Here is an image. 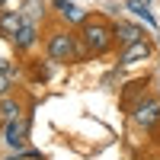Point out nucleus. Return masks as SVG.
<instances>
[{"mask_svg":"<svg viewBox=\"0 0 160 160\" xmlns=\"http://www.w3.org/2000/svg\"><path fill=\"white\" fill-rule=\"evenodd\" d=\"M42 13H45V0H22V10H19L22 19L38 22V16H42Z\"/></svg>","mask_w":160,"mask_h":160,"instance_id":"obj_11","label":"nucleus"},{"mask_svg":"<svg viewBox=\"0 0 160 160\" xmlns=\"http://www.w3.org/2000/svg\"><path fill=\"white\" fill-rule=\"evenodd\" d=\"M77 42H80V48H83L87 55L102 58L106 51L115 45V42H112V26L106 22V19H99V16H87L83 22H80Z\"/></svg>","mask_w":160,"mask_h":160,"instance_id":"obj_1","label":"nucleus"},{"mask_svg":"<svg viewBox=\"0 0 160 160\" xmlns=\"http://www.w3.org/2000/svg\"><path fill=\"white\" fill-rule=\"evenodd\" d=\"M151 51H154V45L148 42V38H138V42H131V45H125L122 51H118V64H122V68L141 64V61L151 58Z\"/></svg>","mask_w":160,"mask_h":160,"instance_id":"obj_5","label":"nucleus"},{"mask_svg":"<svg viewBox=\"0 0 160 160\" xmlns=\"http://www.w3.org/2000/svg\"><path fill=\"white\" fill-rule=\"evenodd\" d=\"M55 7H58V13H61V19L64 22H83L87 19V10H80L77 3H68V0H55Z\"/></svg>","mask_w":160,"mask_h":160,"instance_id":"obj_9","label":"nucleus"},{"mask_svg":"<svg viewBox=\"0 0 160 160\" xmlns=\"http://www.w3.org/2000/svg\"><path fill=\"white\" fill-rule=\"evenodd\" d=\"M0 160H19V154H10V157H0Z\"/></svg>","mask_w":160,"mask_h":160,"instance_id":"obj_14","label":"nucleus"},{"mask_svg":"<svg viewBox=\"0 0 160 160\" xmlns=\"http://www.w3.org/2000/svg\"><path fill=\"white\" fill-rule=\"evenodd\" d=\"M22 0H0V13H19Z\"/></svg>","mask_w":160,"mask_h":160,"instance_id":"obj_13","label":"nucleus"},{"mask_svg":"<svg viewBox=\"0 0 160 160\" xmlns=\"http://www.w3.org/2000/svg\"><path fill=\"white\" fill-rule=\"evenodd\" d=\"M45 51H48V58L55 61V64L83 61V58H87V51L80 48L77 35H74L71 29H55V32H48V38H45Z\"/></svg>","mask_w":160,"mask_h":160,"instance_id":"obj_2","label":"nucleus"},{"mask_svg":"<svg viewBox=\"0 0 160 160\" xmlns=\"http://www.w3.org/2000/svg\"><path fill=\"white\" fill-rule=\"evenodd\" d=\"M128 10H135L138 16H144V22H151V26H154V16H151V13H148V7H144L141 0H128Z\"/></svg>","mask_w":160,"mask_h":160,"instance_id":"obj_12","label":"nucleus"},{"mask_svg":"<svg viewBox=\"0 0 160 160\" xmlns=\"http://www.w3.org/2000/svg\"><path fill=\"white\" fill-rule=\"evenodd\" d=\"M19 26H22V16H19V13H0V32H3V35H16L19 32Z\"/></svg>","mask_w":160,"mask_h":160,"instance_id":"obj_10","label":"nucleus"},{"mask_svg":"<svg viewBox=\"0 0 160 160\" xmlns=\"http://www.w3.org/2000/svg\"><path fill=\"white\" fill-rule=\"evenodd\" d=\"M26 109H22V99H16L10 93V96H0V122L10 125V122H16V118H22Z\"/></svg>","mask_w":160,"mask_h":160,"instance_id":"obj_8","label":"nucleus"},{"mask_svg":"<svg viewBox=\"0 0 160 160\" xmlns=\"http://www.w3.org/2000/svg\"><path fill=\"white\" fill-rule=\"evenodd\" d=\"M0 135H3V122H0Z\"/></svg>","mask_w":160,"mask_h":160,"instance_id":"obj_15","label":"nucleus"},{"mask_svg":"<svg viewBox=\"0 0 160 160\" xmlns=\"http://www.w3.org/2000/svg\"><path fill=\"white\" fill-rule=\"evenodd\" d=\"M10 42H13V48H16L19 55H26V51H32V48L38 45V22H29V19H22L19 32L13 35Z\"/></svg>","mask_w":160,"mask_h":160,"instance_id":"obj_6","label":"nucleus"},{"mask_svg":"<svg viewBox=\"0 0 160 160\" xmlns=\"http://www.w3.org/2000/svg\"><path fill=\"white\" fill-rule=\"evenodd\" d=\"M135 122L141 128H157L160 125V99L157 96H144L135 106Z\"/></svg>","mask_w":160,"mask_h":160,"instance_id":"obj_4","label":"nucleus"},{"mask_svg":"<svg viewBox=\"0 0 160 160\" xmlns=\"http://www.w3.org/2000/svg\"><path fill=\"white\" fill-rule=\"evenodd\" d=\"M29 128H32V118L29 115H22V118H16V122L3 125V141L10 144L13 154H19L26 148V141H29Z\"/></svg>","mask_w":160,"mask_h":160,"instance_id":"obj_3","label":"nucleus"},{"mask_svg":"<svg viewBox=\"0 0 160 160\" xmlns=\"http://www.w3.org/2000/svg\"><path fill=\"white\" fill-rule=\"evenodd\" d=\"M138 38H144V29L141 26H135V22H115L112 26V42H118V45H131V42H138Z\"/></svg>","mask_w":160,"mask_h":160,"instance_id":"obj_7","label":"nucleus"}]
</instances>
